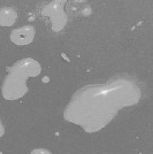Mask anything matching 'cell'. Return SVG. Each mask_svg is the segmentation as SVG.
<instances>
[{"mask_svg": "<svg viewBox=\"0 0 153 154\" xmlns=\"http://www.w3.org/2000/svg\"><path fill=\"white\" fill-rule=\"evenodd\" d=\"M86 91L74 97L73 103L66 109L64 117L82 125L88 132L104 128L121 107L136 103L139 94L136 88L124 85L97 86Z\"/></svg>", "mask_w": 153, "mask_h": 154, "instance_id": "cell-1", "label": "cell"}, {"mask_svg": "<svg viewBox=\"0 0 153 154\" xmlns=\"http://www.w3.org/2000/svg\"><path fill=\"white\" fill-rule=\"evenodd\" d=\"M42 71L40 64L33 59H23L14 64L2 86V94L8 100H15L28 92L27 79L38 76Z\"/></svg>", "mask_w": 153, "mask_h": 154, "instance_id": "cell-2", "label": "cell"}, {"mask_svg": "<svg viewBox=\"0 0 153 154\" xmlns=\"http://www.w3.org/2000/svg\"><path fill=\"white\" fill-rule=\"evenodd\" d=\"M35 29L31 26H20L14 29L12 33H11V40L14 44L20 46L28 45L30 44L33 38H35Z\"/></svg>", "mask_w": 153, "mask_h": 154, "instance_id": "cell-3", "label": "cell"}, {"mask_svg": "<svg viewBox=\"0 0 153 154\" xmlns=\"http://www.w3.org/2000/svg\"><path fill=\"white\" fill-rule=\"evenodd\" d=\"M17 20L16 11L11 7H2L0 8V26H11Z\"/></svg>", "mask_w": 153, "mask_h": 154, "instance_id": "cell-4", "label": "cell"}, {"mask_svg": "<svg viewBox=\"0 0 153 154\" xmlns=\"http://www.w3.org/2000/svg\"><path fill=\"white\" fill-rule=\"evenodd\" d=\"M31 154H52L48 149H45V148H36L31 151Z\"/></svg>", "mask_w": 153, "mask_h": 154, "instance_id": "cell-5", "label": "cell"}, {"mask_svg": "<svg viewBox=\"0 0 153 154\" xmlns=\"http://www.w3.org/2000/svg\"><path fill=\"white\" fill-rule=\"evenodd\" d=\"M4 132H5V127H4V124L0 121V137L4 135Z\"/></svg>", "mask_w": 153, "mask_h": 154, "instance_id": "cell-6", "label": "cell"}]
</instances>
